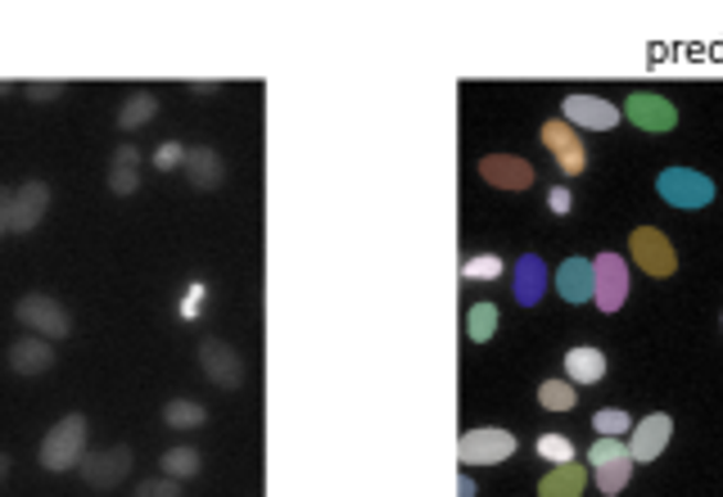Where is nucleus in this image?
<instances>
[{"instance_id":"1","label":"nucleus","mask_w":723,"mask_h":497,"mask_svg":"<svg viewBox=\"0 0 723 497\" xmlns=\"http://www.w3.org/2000/svg\"><path fill=\"white\" fill-rule=\"evenodd\" d=\"M82 457H86V416L73 412L41 438V466L60 475V470H73Z\"/></svg>"},{"instance_id":"2","label":"nucleus","mask_w":723,"mask_h":497,"mask_svg":"<svg viewBox=\"0 0 723 497\" xmlns=\"http://www.w3.org/2000/svg\"><path fill=\"white\" fill-rule=\"evenodd\" d=\"M656 194L664 199L669 209L692 213V209H705L714 199V181L705 172H692V168H664L656 177Z\"/></svg>"},{"instance_id":"3","label":"nucleus","mask_w":723,"mask_h":497,"mask_svg":"<svg viewBox=\"0 0 723 497\" xmlns=\"http://www.w3.org/2000/svg\"><path fill=\"white\" fill-rule=\"evenodd\" d=\"M14 317H19L32 335H41V339H64V335H73V317L64 313V304H55L51 294H23L19 304H14Z\"/></svg>"},{"instance_id":"4","label":"nucleus","mask_w":723,"mask_h":497,"mask_svg":"<svg viewBox=\"0 0 723 497\" xmlns=\"http://www.w3.org/2000/svg\"><path fill=\"white\" fill-rule=\"evenodd\" d=\"M515 457V434L511 430H466L457 438V462L461 466H498Z\"/></svg>"},{"instance_id":"5","label":"nucleus","mask_w":723,"mask_h":497,"mask_svg":"<svg viewBox=\"0 0 723 497\" xmlns=\"http://www.w3.org/2000/svg\"><path fill=\"white\" fill-rule=\"evenodd\" d=\"M588 462L597 470V488L610 493V497L624 484H629V475H634V457H629V443H624V438H597L588 447Z\"/></svg>"},{"instance_id":"6","label":"nucleus","mask_w":723,"mask_h":497,"mask_svg":"<svg viewBox=\"0 0 723 497\" xmlns=\"http://www.w3.org/2000/svg\"><path fill=\"white\" fill-rule=\"evenodd\" d=\"M593 298H597V308L602 313H619L624 308V298H629V263H624L619 254H597L593 258Z\"/></svg>"},{"instance_id":"7","label":"nucleus","mask_w":723,"mask_h":497,"mask_svg":"<svg viewBox=\"0 0 723 497\" xmlns=\"http://www.w3.org/2000/svg\"><path fill=\"white\" fill-rule=\"evenodd\" d=\"M539 140L552 149V159H556V168H561L565 177H578V172L588 168V149H584V140H578V131H574L570 123H561V118L543 123Z\"/></svg>"},{"instance_id":"8","label":"nucleus","mask_w":723,"mask_h":497,"mask_svg":"<svg viewBox=\"0 0 723 497\" xmlns=\"http://www.w3.org/2000/svg\"><path fill=\"white\" fill-rule=\"evenodd\" d=\"M127 470H131V447H127V443L100 447V453H86V457L77 462V475H82L91 488H114V484L127 479Z\"/></svg>"},{"instance_id":"9","label":"nucleus","mask_w":723,"mask_h":497,"mask_svg":"<svg viewBox=\"0 0 723 497\" xmlns=\"http://www.w3.org/2000/svg\"><path fill=\"white\" fill-rule=\"evenodd\" d=\"M200 367H204V376L217 389H240V384H245V358H240L231 343L213 339V335L200 343Z\"/></svg>"},{"instance_id":"10","label":"nucleus","mask_w":723,"mask_h":497,"mask_svg":"<svg viewBox=\"0 0 723 497\" xmlns=\"http://www.w3.org/2000/svg\"><path fill=\"white\" fill-rule=\"evenodd\" d=\"M634 258H638V267L647 272V276H656V281H664V276H673V267H679V254H673V244L656 231V226H638L634 231Z\"/></svg>"},{"instance_id":"11","label":"nucleus","mask_w":723,"mask_h":497,"mask_svg":"<svg viewBox=\"0 0 723 497\" xmlns=\"http://www.w3.org/2000/svg\"><path fill=\"white\" fill-rule=\"evenodd\" d=\"M561 123H570L574 131L588 127V131H610L619 123V109L610 99H597V95H570L561 99Z\"/></svg>"},{"instance_id":"12","label":"nucleus","mask_w":723,"mask_h":497,"mask_svg":"<svg viewBox=\"0 0 723 497\" xmlns=\"http://www.w3.org/2000/svg\"><path fill=\"white\" fill-rule=\"evenodd\" d=\"M45 209H51V186L45 181H23L19 190H14V204H10V231L14 235H28V231H36V222L45 218Z\"/></svg>"},{"instance_id":"13","label":"nucleus","mask_w":723,"mask_h":497,"mask_svg":"<svg viewBox=\"0 0 723 497\" xmlns=\"http://www.w3.org/2000/svg\"><path fill=\"white\" fill-rule=\"evenodd\" d=\"M624 114H629V123L642 127V131H673V127H679V109H673L669 99L656 95V91H638V95H629Z\"/></svg>"},{"instance_id":"14","label":"nucleus","mask_w":723,"mask_h":497,"mask_svg":"<svg viewBox=\"0 0 723 497\" xmlns=\"http://www.w3.org/2000/svg\"><path fill=\"white\" fill-rule=\"evenodd\" d=\"M629 434H634V438H629V457H634V466H638V462H656V457L664 453L669 434H673V421H669L664 412H656V416H647L642 425H634Z\"/></svg>"},{"instance_id":"15","label":"nucleus","mask_w":723,"mask_h":497,"mask_svg":"<svg viewBox=\"0 0 723 497\" xmlns=\"http://www.w3.org/2000/svg\"><path fill=\"white\" fill-rule=\"evenodd\" d=\"M479 177H485L489 186H502V190H529L534 186V168H529L524 159H507V155L479 159Z\"/></svg>"},{"instance_id":"16","label":"nucleus","mask_w":723,"mask_h":497,"mask_svg":"<svg viewBox=\"0 0 723 497\" xmlns=\"http://www.w3.org/2000/svg\"><path fill=\"white\" fill-rule=\"evenodd\" d=\"M185 181L195 186V190H217L226 181V168L217 159V149L213 145H195V149H185Z\"/></svg>"},{"instance_id":"17","label":"nucleus","mask_w":723,"mask_h":497,"mask_svg":"<svg viewBox=\"0 0 723 497\" xmlns=\"http://www.w3.org/2000/svg\"><path fill=\"white\" fill-rule=\"evenodd\" d=\"M593 289H597V281H593V263L588 258H565L556 267V294L565 298V304H588Z\"/></svg>"},{"instance_id":"18","label":"nucleus","mask_w":723,"mask_h":497,"mask_svg":"<svg viewBox=\"0 0 723 497\" xmlns=\"http://www.w3.org/2000/svg\"><path fill=\"white\" fill-rule=\"evenodd\" d=\"M543 289H547V267H543V258H539V254L515 258V285H511L515 304H520V308L543 304Z\"/></svg>"},{"instance_id":"19","label":"nucleus","mask_w":723,"mask_h":497,"mask_svg":"<svg viewBox=\"0 0 723 497\" xmlns=\"http://www.w3.org/2000/svg\"><path fill=\"white\" fill-rule=\"evenodd\" d=\"M10 367H14L19 376H45V371L55 367V348H51V339L28 335V339L10 343Z\"/></svg>"},{"instance_id":"20","label":"nucleus","mask_w":723,"mask_h":497,"mask_svg":"<svg viewBox=\"0 0 723 497\" xmlns=\"http://www.w3.org/2000/svg\"><path fill=\"white\" fill-rule=\"evenodd\" d=\"M588 488V470L578 462H565V466H552L539 484V497H584Z\"/></svg>"},{"instance_id":"21","label":"nucleus","mask_w":723,"mask_h":497,"mask_svg":"<svg viewBox=\"0 0 723 497\" xmlns=\"http://www.w3.org/2000/svg\"><path fill=\"white\" fill-rule=\"evenodd\" d=\"M140 149L136 145H118L114 149V163H109V190L114 194H136L140 190Z\"/></svg>"},{"instance_id":"22","label":"nucleus","mask_w":723,"mask_h":497,"mask_svg":"<svg viewBox=\"0 0 723 497\" xmlns=\"http://www.w3.org/2000/svg\"><path fill=\"white\" fill-rule=\"evenodd\" d=\"M565 376H570V384H597L606 376V353H597V348H570Z\"/></svg>"},{"instance_id":"23","label":"nucleus","mask_w":723,"mask_h":497,"mask_svg":"<svg viewBox=\"0 0 723 497\" xmlns=\"http://www.w3.org/2000/svg\"><path fill=\"white\" fill-rule=\"evenodd\" d=\"M155 114H159V95L155 91H136L127 105L118 109V131H140Z\"/></svg>"},{"instance_id":"24","label":"nucleus","mask_w":723,"mask_h":497,"mask_svg":"<svg viewBox=\"0 0 723 497\" xmlns=\"http://www.w3.org/2000/svg\"><path fill=\"white\" fill-rule=\"evenodd\" d=\"M466 339L470 343H489L493 335H498V308L493 304H470V313H466Z\"/></svg>"},{"instance_id":"25","label":"nucleus","mask_w":723,"mask_h":497,"mask_svg":"<svg viewBox=\"0 0 723 497\" xmlns=\"http://www.w3.org/2000/svg\"><path fill=\"white\" fill-rule=\"evenodd\" d=\"M163 421L172 430H200L209 421V412H204V403H195V398H172V403L163 408Z\"/></svg>"},{"instance_id":"26","label":"nucleus","mask_w":723,"mask_h":497,"mask_svg":"<svg viewBox=\"0 0 723 497\" xmlns=\"http://www.w3.org/2000/svg\"><path fill=\"white\" fill-rule=\"evenodd\" d=\"M539 403H543L547 412H570V408L578 403V389H574L570 380H543Z\"/></svg>"},{"instance_id":"27","label":"nucleus","mask_w":723,"mask_h":497,"mask_svg":"<svg viewBox=\"0 0 723 497\" xmlns=\"http://www.w3.org/2000/svg\"><path fill=\"white\" fill-rule=\"evenodd\" d=\"M200 453L195 447H172V453H163V475L168 479H190V475H200Z\"/></svg>"},{"instance_id":"28","label":"nucleus","mask_w":723,"mask_h":497,"mask_svg":"<svg viewBox=\"0 0 723 497\" xmlns=\"http://www.w3.org/2000/svg\"><path fill=\"white\" fill-rule=\"evenodd\" d=\"M593 430L602 434V438H624L634 430V421H629V412H619V408H602L597 416H593Z\"/></svg>"},{"instance_id":"29","label":"nucleus","mask_w":723,"mask_h":497,"mask_svg":"<svg viewBox=\"0 0 723 497\" xmlns=\"http://www.w3.org/2000/svg\"><path fill=\"white\" fill-rule=\"evenodd\" d=\"M539 457L552 462V466H565V462H574V443L565 434H543L539 438Z\"/></svg>"},{"instance_id":"30","label":"nucleus","mask_w":723,"mask_h":497,"mask_svg":"<svg viewBox=\"0 0 723 497\" xmlns=\"http://www.w3.org/2000/svg\"><path fill=\"white\" fill-rule=\"evenodd\" d=\"M498 276H502V258H493V254H479V258L461 263V281H498Z\"/></svg>"},{"instance_id":"31","label":"nucleus","mask_w":723,"mask_h":497,"mask_svg":"<svg viewBox=\"0 0 723 497\" xmlns=\"http://www.w3.org/2000/svg\"><path fill=\"white\" fill-rule=\"evenodd\" d=\"M159 172H172V168H181L185 163V149H181V140H163L159 149H155V159H150Z\"/></svg>"},{"instance_id":"32","label":"nucleus","mask_w":723,"mask_h":497,"mask_svg":"<svg viewBox=\"0 0 723 497\" xmlns=\"http://www.w3.org/2000/svg\"><path fill=\"white\" fill-rule=\"evenodd\" d=\"M131 497H181V484H177V479H168V475H163V479H145V484L131 493Z\"/></svg>"},{"instance_id":"33","label":"nucleus","mask_w":723,"mask_h":497,"mask_svg":"<svg viewBox=\"0 0 723 497\" xmlns=\"http://www.w3.org/2000/svg\"><path fill=\"white\" fill-rule=\"evenodd\" d=\"M64 95V82H32L28 86V99H60Z\"/></svg>"},{"instance_id":"34","label":"nucleus","mask_w":723,"mask_h":497,"mask_svg":"<svg viewBox=\"0 0 723 497\" xmlns=\"http://www.w3.org/2000/svg\"><path fill=\"white\" fill-rule=\"evenodd\" d=\"M547 204H552V213H556V218H565V213H570V190H565V186H556V190L547 194Z\"/></svg>"},{"instance_id":"35","label":"nucleus","mask_w":723,"mask_h":497,"mask_svg":"<svg viewBox=\"0 0 723 497\" xmlns=\"http://www.w3.org/2000/svg\"><path fill=\"white\" fill-rule=\"evenodd\" d=\"M10 204H14V190H6V186H0V235L10 231Z\"/></svg>"},{"instance_id":"36","label":"nucleus","mask_w":723,"mask_h":497,"mask_svg":"<svg viewBox=\"0 0 723 497\" xmlns=\"http://www.w3.org/2000/svg\"><path fill=\"white\" fill-rule=\"evenodd\" d=\"M190 91H195V95H217V82H190Z\"/></svg>"},{"instance_id":"37","label":"nucleus","mask_w":723,"mask_h":497,"mask_svg":"<svg viewBox=\"0 0 723 497\" xmlns=\"http://www.w3.org/2000/svg\"><path fill=\"white\" fill-rule=\"evenodd\" d=\"M457 493H461V497H475V484H470V479L461 475V484H457Z\"/></svg>"},{"instance_id":"38","label":"nucleus","mask_w":723,"mask_h":497,"mask_svg":"<svg viewBox=\"0 0 723 497\" xmlns=\"http://www.w3.org/2000/svg\"><path fill=\"white\" fill-rule=\"evenodd\" d=\"M6 475H10V457H6V453H0V479H6Z\"/></svg>"},{"instance_id":"39","label":"nucleus","mask_w":723,"mask_h":497,"mask_svg":"<svg viewBox=\"0 0 723 497\" xmlns=\"http://www.w3.org/2000/svg\"><path fill=\"white\" fill-rule=\"evenodd\" d=\"M10 91H14V86H10V82H0V95H10Z\"/></svg>"}]
</instances>
